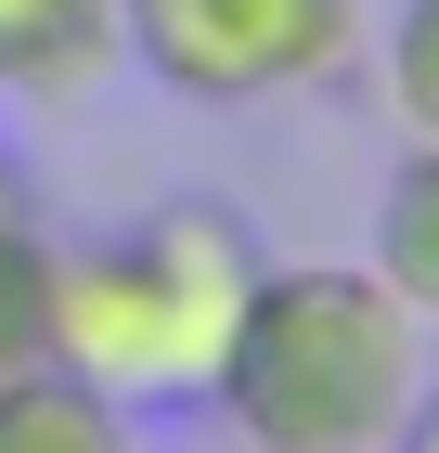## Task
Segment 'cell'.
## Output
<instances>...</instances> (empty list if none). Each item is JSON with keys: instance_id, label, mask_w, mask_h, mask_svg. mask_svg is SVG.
<instances>
[{"instance_id": "6da1fadb", "label": "cell", "mask_w": 439, "mask_h": 453, "mask_svg": "<svg viewBox=\"0 0 439 453\" xmlns=\"http://www.w3.org/2000/svg\"><path fill=\"white\" fill-rule=\"evenodd\" d=\"M427 388V324L362 259H259L207 402L246 453H388Z\"/></svg>"}, {"instance_id": "7a4b0ae2", "label": "cell", "mask_w": 439, "mask_h": 453, "mask_svg": "<svg viewBox=\"0 0 439 453\" xmlns=\"http://www.w3.org/2000/svg\"><path fill=\"white\" fill-rule=\"evenodd\" d=\"M246 285H259V234L233 208H207V195L142 208L103 246H52V363L130 415H181L233 349Z\"/></svg>"}, {"instance_id": "3957f363", "label": "cell", "mask_w": 439, "mask_h": 453, "mask_svg": "<svg viewBox=\"0 0 439 453\" xmlns=\"http://www.w3.org/2000/svg\"><path fill=\"white\" fill-rule=\"evenodd\" d=\"M117 27L181 104H298L375 52V0H117Z\"/></svg>"}, {"instance_id": "277c9868", "label": "cell", "mask_w": 439, "mask_h": 453, "mask_svg": "<svg viewBox=\"0 0 439 453\" xmlns=\"http://www.w3.org/2000/svg\"><path fill=\"white\" fill-rule=\"evenodd\" d=\"M130 65L117 0H0V91L13 104H91Z\"/></svg>"}, {"instance_id": "5b68a950", "label": "cell", "mask_w": 439, "mask_h": 453, "mask_svg": "<svg viewBox=\"0 0 439 453\" xmlns=\"http://www.w3.org/2000/svg\"><path fill=\"white\" fill-rule=\"evenodd\" d=\"M0 453H142V415L65 363H39V376H0Z\"/></svg>"}, {"instance_id": "8992f818", "label": "cell", "mask_w": 439, "mask_h": 453, "mask_svg": "<svg viewBox=\"0 0 439 453\" xmlns=\"http://www.w3.org/2000/svg\"><path fill=\"white\" fill-rule=\"evenodd\" d=\"M362 273L401 298L413 324H439V142H413L401 169H388V195H375V246Z\"/></svg>"}, {"instance_id": "52a82bcc", "label": "cell", "mask_w": 439, "mask_h": 453, "mask_svg": "<svg viewBox=\"0 0 439 453\" xmlns=\"http://www.w3.org/2000/svg\"><path fill=\"white\" fill-rule=\"evenodd\" d=\"M375 104L401 117V142H439V0H401L375 39Z\"/></svg>"}, {"instance_id": "ba28073f", "label": "cell", "mask_w": 439, "mask_h": 453, "mask_svg": "<svg viewBox=\"0 0 439 453\" xmlns=\"http://www.w3.org/2000/svg\"><path fill=\"white\" fill-rule=\"evenodd\" d=\"M52 363V246L26 234H0V376H39Z\"/></svg>"}, {"instance_id": "9c48e42d", "label": "cell", "mask_w": 439, "mask_h": 453, "mask_svg": "<svg viewBox=\"0 0 439 453\" xmlns=\"http://www.w3.org/2000/svg\"><path fill=\"white\" fill-rule=\"evenodd\" d=\"M388 453H439V376L413 388V415H401V441H388Z\"/></svg>"}, {"instance_id": "30bf717a", "label": "cell", "mask_w": 439, "mask_h": 453, "mask_svg": "<svg viewBox=\"0 0 439 453\" xmlns=\"http://www.w3.org/2000/svg\"><path fill=\"white\" fill-rule=\"evenodd\" d=\"M26 220H39V208H26V169L0 156V234H26Z\"/></svg>"}]
</instances>
